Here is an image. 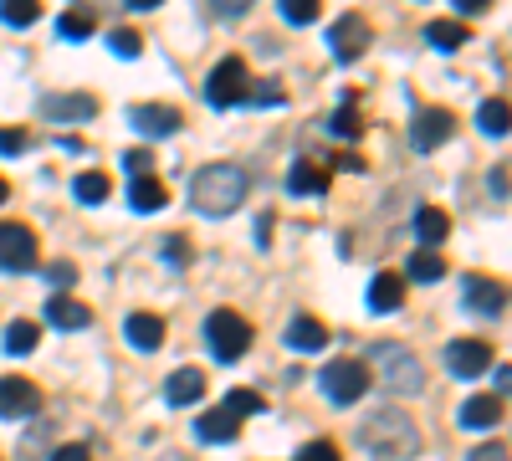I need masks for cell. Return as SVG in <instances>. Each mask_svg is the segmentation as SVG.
<instances>
[{
	"instance_id": "cell-5",
	"label": "cell",
	"mask_w": 512,
	"mask_h": 461,
	"mask_svg": "<svg viewBox=\"0 0 512 461\" xmlns=\"http://www.w3.org/2000/svg\"><path fill=\"white\" fill-rule=\"evenodd\" d=\"M205 98H210V108H236V103H246V98H251V72H246V62H241V57H221L216 72L205 77Z\"/></svg>"
},
{
	"instance_id": "cell-44",
	"label": "cell",
	"mask_w": 512,
	"mask_h": 461,
	"mask_svg": "<svg viewBox=\"0 0 512 461\" xmlns=\"http://www.w3.org/2000/svg\"><path fill=\"white\" fill-rule=\"evenodd\" d=\"M256 246H262V251L272 246V216H262V221H256Z\"/></svg>"
},
{
	"instance_id": "cell-28",
	"label": "cell",
	"mask_w": 512,
	"mask_h": 461,
	"mask_svg": "<svg viewBox=\"0 0 512 461\" xmlns=\"http://www.w3.org/2000/svg\"><path fill=\"white\" fill-rule=\"evenodd\" d=\"M328 129H333L338 139H359V134H364V118H359V108H354V93L344 98V108L328 118Z\"/></svg>"
},
{
	"instance_id": "cell-29",
	"label": "cell",
	"mask_w": 512,
	"mask_h": 461,
	"mask_svg": "<svg viewBox=\"0 0 512 461\" xmlns=\"http://www.w3.org/2000/svg\"><path fill=\"white\" fill-rule=\"evenodd\" d=\"M93 26H98V16L88 11V6H72L62 21H57V31L67 36V41H82V36H93Z\"/></svg>"
},
{
	"instance_id": "cell-39",
	"label": "cell",
	"mask_w": 512,
	"mask_h": 461,
	"mask_svg": "<svg viewBox=\"0 0 512 461\" xmlns=\"http://www.w3.org/2000/svg\"><path fill=\"white\" fill-rule=\"evenodd\" d=\"M164 257L175 262V267H190V241H185V236H169V241H164Z\"/></svg>"
},
{
	"instance_id": "cell-46",
	"label": "cell",
	"mask_w": 512,
	"mask_h": 461,
	"mask_svg": "<svg viewBox=\"0 0 512 461\" xmlns=\"http://www.w3.org/2000/svg\"><path fill=\"white\" fill-rule=\"evenodd\" d=\"M52 282L67 287V282H72V262H57V267H52Z\"/></svg>"
},
{
	"instance_id": "cell-25",
	"label": "cell",
	"mask_w": 512,
	"mask_h": 461,
	"mask_svg": "<svg viewBox=\"0 0 512 461\" xmlns=\"http://www.w3.org/2000/svg\"><path fill=\"white\" fill-rule=\"evenodd\" d=\"M108 190H113V180H108L103 170H82V175L72 180V195H77L82 205H103V200H108Z\"/></svg>"
},
{
	"instance_id": "cell-35",
	"label": "cell",
	"mask_w": 512,
	"mask_h": 461,
	"mask_svg": "<svg viewBox=\"0 0 512 461\" xmlns=\"http://www.w3.org/2000/svg\"><path fill=\"white\" fill-rule=\"evenodd\" d=\"M226 410L241 421V415H262V410H267V400L256 395V390H231V395H226Z\"/></svg>"
},
{
	"instance_id": "cell-9",
	"label": "cell",
	"mask_w": 512,
	"mask_h": 461,
	"mask_svg": "<svg viewBox=\"0 0 512 461\" xmlns=\"http://www.w3.org/2000/svg\"><path fill=\"white\" fill-rule=\"evenodd\" d=\"M446 369L456 374V380H477V374L492 369V344H482V339H451L446 344Z\"/></svg>"
},
{
	"instance_id": "cell-27",
	"label": "cell",
	"mask_w": 512,
	"mask_h": 461,
	"mask_svg": "<svg viewBox=\"0 0 512 461\" xmlns=\"http://www.w3.org/2000/svg\"><path fill=\"white\" fill-rule=\"evenodd\" d=\"M446 277V262H441V251H410V282H441Z\"/></svg>"
},
{
	"instance_id": "cell-22",
	"label": "cell",
	"mask_w": 512,
	"mask_h": 461,
	"mask_svg": "<svg viewBox=\"0 0 512 461\" xmlns=\"http://www.w3.org/2000/svg\"><path fill=\"white\" fill-rule=\"evenodd\" d=\"M415 236L425 241V251H436L451 236V216L436 211V205H420V211H415Z\"/></svg>"
},
{
	"instance_id": "cell-1",
	"label": "cell",
	"mask_w": 512,
	"mask_h": 461,
	"mask_svg": "<svg viewBox=\"0 0 512 461\" xmlns=\"http://www.w3.org/2000/svg\"><path fill=\"white\" fill-rule=\"evenodd\" d=\"M246 190H251V180H246L241 164H231V159L205 164V170H195V180H190V200H195L200 216H231V211H241Z\"/></svg>"
},
{
	"instance_id": "cell-11",
	"label": "cell",
	"mask_w": 512,
	"mask_h": 461,
	"mask_svg": "<svg viewBox=\"0 0 512 461\" xmlns=\"http://www.w3.org/2000/svg\"><path fill=\"white\" fill-rule=\"evenodd\" d=\"M451 129H456V118H451L446 108H420V118L410 123V144H415L420 154H431V149H441V144L451 139Z\"/></svg>"
},
{
	"instance_id": "cell-6",
	"label": "cell",
	"mask_w": 512,
	"mask_h": 461,
	"mask_svg": "<svg viewBox=\"0 0 512 461\" xmlns=\"http://www.w3.org/2000/svg\"><path fill=\"white\" fill-rule=\"evenodd\" d=\"M364 390H369V369H364L359 359H333V364H323V395H328L333 405H354Z\"/></svg>"
},
{
	"instance_id": "cell-37",
	"label": "cell",
	"mask_w": 512,
	"mask_h": 461,
	"mask_svg": "<svg viewBox=\"0 0 512 461\" xmlns=\"http://www.w3.org/2000/svg\"><path fill=\"white\" fill-rule=\"evenodd\" d=\"M149 164H154V154H149V149H128V154H123V170L134 175V180H139V175H149Z\"/></svg>"
},
{
	"instance_id": "cell-30",
	"label": "cell",
	"mask_w": 512,
	"mask_h": 461,
	"mask_svg": "<svg viewBox=\"0 0 512 461\" xmlns=\"http://www.w3.org/2000/svg\"><path fill=\"white\" fill-rule=\"evenodd\" d=\"M36 339H41V328H36V323H26V318H16V323L6 328V349H11L16 359H21V354H31V349H36Z\"/></svg>"
},
{
	"instance_id": "cell-49",
	"label": "cell",
	"mask_w": 512,
	"mask_h": 461,
	"mask_svg": "<svg viewBox=\"0 0 512 461\" xmlns=\"http://www.w3.org/2000/svg\"><path fill=\"white\" fill-rule=\"evenodd\" d=\"M6 200H11V185H6V180H0V205H6Z\"/></svg>"
},
{
	"instance_id": "cell-2",
	"label": "cell",
	"mask_w": 512,
	"mask_h": 461,
	"mask_svg": "<svg viewBox=\"0 0 512 461\" xmlns=\"http://www.w3.org/2000/svg\"><path fill=\"white\" fill-rule=\"evenodd\" d=\"M359 441H364V451H374L384 461H410L420 451V431H415V421H410L400 405L374 410L369 421L359 426Z\"/></svg>"
},
{
	"instance_id": "cell-20",
	"label": "cell",
	"mask_w": 512,
	"mask_h": 461,
	"mask_svg": "<svg viewBox=\"0 0 512 461\" xmlns=\"http://www.w3.org/2000/svg\"><path fill=\"white\" fill-rule=\"evenodd\" d=\"M200 395H205V369H175L169 374V385H164L169 405H195Z\"/></svg>"
},
{
	"instance_id": "cell-32",
	"label": "cell",
	"mask_w": 512,
	"mask_h": 461,
	"mask_svg": "<svg viewBox=\"0 0 512 461\" xmlns=\"http://www.w3.org/2000/svg\"><path fill=\"white\" fill-rule=\"evenodd\" d=\"M41 16V0H0V21L6 26H31Z\"/></svg>"
},
{
	"instance_id": "cell-8",
	"label": "cell",
	"mask_w": 512,
	"mask_h": 461,
	"mask_svg": "<svg viewBox=\"0 0 512 461\" xmlns=\"http://www.w3.org/2000/svg\"><path fill=\"white\" fill-rule=\"evenodd\" d=\"M36 267V231L21 221H0V272H31Z\"/></svg>"
},
{
	"instance_id": "cell-31",
	"label": "cell",
	"mask_w": 512,
	"mask_h": 461,
	"mask_svg": "<svg viewBox=\"0 0 512 461\" xmlns=\"http://www.w3.org/2000/svg\"><path fill=\"white\" fill-rule=\"evenodd\" d=\"M277 6H282V21L292 26H313L323 16V0H277Z\"/></svg>"
},
{
	"instance_id": "cell-33",
	"label": "cell",
	"mask_w": 512,
	"mask_h": 461,
	"mask_svg": "<svg viewBox=\"0 0 512 461\" xmlns=\"http://www.w3.org/2000/svg\"><path fill=\"white\" fill-rule=\"evenodd\" d=\"M477 118H482V134L502 139V134H507V98H487Z\"/></svg>"
},
{
	"instance_id": "cell-16",
	"label": "cell",
	"mask_w": 512,
	"mask_h": 461,
	"mask_svg": "<svg viewBox=\"0 0 512 461\" xmlns=\"http://www.w3.org/2000/svg\"><path fill=\"white\" fill-rule=\"evenodd\" d=\"M287 349H297V354L328 349V323H318V318H308V313H297V318L287 323Z\"/></svg>"
},
{
	"instance_id": "cell-43",
	"label": "cell",
	"mask_w": 512,
	"mask_h": 461,
	"mask_svg": "<svg viewBox=\"0 0 512 461\" xmlns=\"http://www.w3.org/2000/svg\"><path fill=\"white\" fill-rule=\"evenodd\" d=\"M251 98H256V103H282V88H277V82H262Z\"/></svg>"
},
{
	"instance_id": "cell-12",
	"label": "cell",
	"mask_w": 512,
	"mask_h": 461,
	"mask_svg": "<svg viewBox=\"0 0 512 461\" xmlns=\"http://www.w3.org/2000/svg\"><path fill=\"white\" fill-rule=\"evenodd\" d=\"M128 123L144 134V139H164V134H180V108H169V103H139L134 113H128Z\"/></svg>"
},
{
	"instance_id": "cell-21",
	"label": "cell",
	"mask_w": 512,
	"mask_h": 461,
	"mask_svg": "<svg viewBox=\"0 0 512 461\" xmlns=\"http://www.w3.org/2000/svg\"><path fill=\"white\" fill-rule=\"evenodd\" d=\"M123 333H128V344H134V349H159L164 344V318L159 313H134V318H128L123 323Z\"/></svg>"
},
{
	"instance_id": "cell-18",
	"label": "cell",
	"mask_w": 512,
	"mask_h": 461,
	"mask_svg": "<svg viewBox=\"0 0 512 461\" xmlns=\"http://www.w3.org/2000/svg\"><path fill=\"white\" fill-rule=\"evenodd\" d=\"M405 303V277L400 272H379L374 282H369V308L374 313H395Z\"/></svg>"
},
{
	"instance_id": "cell-36",
	"label": "cell",
	"mask_w": 512,
	"mask_h": 461,
	"mask_svg": "<svg viewBox=\"0 0 512 461\" xmlns=\"http://www.w3.org/2000/svg\"><path fill=\"white\" fill-rule=\"evenodd\" d=\"M292 461H344V456H338V446H333V441H308Z\"/></svg>"
},
{
	"instance_id": "cell-38",
	"label": "cell",
	"mask_w": 512,
	"mask_h": 461,
	"mask_svg": "<svg viewBox=\"0 0 512 461\" xmlns=\"http://www.w3.org/2000/svg\"><path fill=\"white\" fill-rule=\"evenodd\" d=\"M31 134L26 129H0V154H26Z\"/></svg>"
},
{
	"instance_id": "cell-41",
	"label": "cell",
	"mask_w": 512,
	"mask_h": 461,
	"mask_svg": "<svg viewBox=\"0 0 512 461\" xmlns=\"http://www.w3.org/2000/svg\"><path fill=\"white\" fill-rule=\"evenodd\" d=\"M52 461H93V451L77 441V446H57V451H52Z\"/></svg>"
},
{
	"instance_id": "cell-15",
	"label": "cell",
	"mask_w": 512,
	"mask_h": 461,
	"mask_svg": "<svg viewBox=\"0 0 512 461\" xmlns=\"http://www.w3.org/2000/svg\"><path fill=\"white\" fill-rule=\"evenodd\" d=\"M236 431H241V421L226 410V405H210L200 421H195V436L205 441V446H231L236 441Z\"/></svg>"
},
{
	"instance_id": "cell-40",
	"label": "cell",
	"mask_w": 512,
	"mask_h": 461,
	"mask_svg": "<svg viewBox=\"0 0 512 461\" xmlns=\"http://www.w3.org/2000/svg\"><path fill=\"white\" fill-rule=\"evenodd\" d=\"M472 461H507V446H502V441H487V446H472Z\"/></svg>"
},
{
	"instance_id": "cell-14",
	"label": "cell",
	"mask_w": 512,
	"mask_h": 461,
	"mask_svg": "<svg viewBox=\"0 0 512 461\" xmlns=\"http://www.w3.org/2000/svg\"><path fill=\"white\" fill-rule=\"evenodd\" d=\"M461 287H466V308L482 313V318H497V313L507 308V287H502L497 277H477V272H472Z\"/></svg>"
},
{
	"instance_id": "cell-48",
	"label": "cell",
	"mask_w": 512,
	"mask_h": 461,
	"mask_svg": "<svg viewBox=\"0 0 512 461\" xmlns=\"http://www.w3.org/2000/svg\"><path fill=\"white\" fill-rule=\"evenodd\" d=\"M134 11H154V6H164V0H128Z\"/></svg>"
},
{
	"instance_id": "cell-26",
	"label": "cell",
	"mask_w": 512,
	"mask_h": 461,
	"mask_svg": "<svg viewBox=\"0 0 512 461\" xmlns=\"http://www.w3.org/2000/svg\"><path fill=\"white\" fill-rule=\"evenodd\" d=\"M466 36H472V31H466L461 21H431V26H425V41H431L436 52H456V47H466Z\"/></svg>"
},
{
	"instance_id": "cell-47",
	"label": "cell",
	"mask_w": 512,
	"mask_h": 461,
	"mask_svg": "<svg viewBox=\"0 0 512 461\" xmlns=\"http://www.w3.org/2000/svg\"><path fill=\"white\" fill-rule=\"evenodd\" d=\"M492 195H497V200H507V170H497V175H492Z\"/></svg>"
},
{
	"instance_id": "cell-34",
	"label": "cell",
	"mask_w": 512,
	"mask_h": 461,
	"mask_svg": "<svg viewBox=\"0 0 512 461\" xmlns=\"http://www.w3.org/2000/svg\"><path fill=\"white\" fill-rule=\"evenodd\" d=\"M108 47H113L118 57H139V52H144V36H139L134 26H113V31H108Z\"/></svg>"
},
{
	"instance_id": "cell-23",
	"label": "cell",
	"mask_w": 512,
	"mask_h": 461,
	"mask_svg": "<svg viewBox=\"0 0 512 461\" xmlns=\"http://www.w3.org/2000/svg\"><path fill=\"white\" fill-rule=\"evenodd\" d=\"M47 323H52V328H67V333H72V328H88V323H93V313L82 308L77 298H67V292H57V298L47 303Z\"/></svg>"
},
{
	"instance_id": "cell-17",
	"label": "cell",
	"mask_w": 512,
	"mask_h": 461,
	"mask_svg": "<svg viewBox=\"0 0 512 461\" xmlns=\"http://www.w3.org/2000/svg\"><path fill=\"white\" fill-rule=\"evenodd\" d=\"M502 421V395H472L461 405V426L466 431H492Z\"/></svg>"
},
{
	"instance_id": "cell-7",
	"label": "cell",
	"mask_w": 512,
	"mask_h": 461,
	"mask_svg": "<svg viewBox=\"0 0 512 461\" xmlns=\"http://www.w3.org/2000/svg\"><path fill=\"white\" fill-rule=\"evenodd\" d=\"M369 41H374V31H369V21H364L359 11H344V16L328 26V52H333L338 62H359V57L369 52Z\"/></svg>"
},
{
	"instance_id": "cell-10",
	"label": "cell",
	"mask_w": 512,
	"mask_h": 461,
	"mask_svg": "<svg viewBox=\"0 0 512 461\" xmlns=\"http://www.w3.org/2000/svg\"><path fill=\"white\" fill-rule=\"evenodd\" d=\"M36 410H41V390L31 380H21V374H6V380H0V415H6V421H26Z\"/></svg>"
},
{
	"instance_id": "cell-3",
	"label": "cell",
	"mask_w": 512,
	"mask_h": 461,
	"mask_svg": "<svg viewBox=\"0 0 512 461\" xmlns=\"http://www.w3.org/2000/svg\"><path fill=\"white\" fill-rule=\"evenodd\" d=\"M369 364H374V380L390 395H420L425 390V369H420V359L405 344H374Z\"/></svg>"
},
{
	"instance_id": "cell-4",
	"label": "cell",
	"mask_w": 512,
	"mask_h": 461,
	"mask_svg": "<svg viewBox=\"0 0 512 461\" xmlns=\"http://www.w3.org/2000/svg\"><path fill=\"white\" fill-rule=\"evenodd\" d=\"M205 344H210V354H216V364H236L251 349V323L236 308H216L205 318Z\"/></svg>"
},
{
	"instance_id": "cell-19",
	"label": "cell",
	"mask_w": 512,
	"mask_h": 461,
	"mask_svg": "<svg viewBox=\"0 0 512 461\" xmlns=\"http://www.w3.org/2000/svg\"><path fill=\"white\" fill-rule=\"evenodd\" d=\"M287 190L292 195H323L328 190V170L318 159H297L292 170H287Z\"/></svg>"
},
{
	"instance_id": "cell-24",
	"label": "cell",
	"mask_w": 512,
	"mask_h": 461,
	"mask_svg": "<svg viewBox=\"0 0 512 461\" xmlns=\"http://www.w3.org/2000/svg\"><path fill=\"white\" fill-rule=\"evenodd\" d=\"M164 200H169V190H164V180H154V175H139L134 185H128V205H134L139 216H154Z\"/></svg>"
},
{
	"instance_id": "cell-13",
	"label": "cell",
	"mask_w": 512,
	"mask_h": 461,
	"mask_svg": "<svg viewBox=\"0 0 512 461\" xmlns=\"http://www.w3.org/2000/svg\"><path fill=\"white\" fill-rule=\"evenodd\" d=\"M98 113L93 93H47L41 98V118H57V123H88Z\"/></svg>"
},
{
	"instance_id": "cell-45",
	"label": "cell",
	"mask_w": 512,
	"mask_h": 461,
	"mask_svg": "<svg viewBox=\"0 0 512 461\" xmlns=\"http://www.w3.org/2000/svg\"><path fill=\"white\" fill-rule=\"evenodd\" d=\"M492 0H456V11H466V16H477V11H487Z\"/></svg>"
},
{
	"instance_id": "cell-42",
	"label": "cell",
	"mask_w": 512,
	"mask_h": 461,
	"mask_svg": "<svg viewBox=\"0 0 512 461\" xmlns=\"http://www.w3.org/2000/svg\"><path fill=\"white\" fill-rule=\"evenodd\" d=\"M210 11L216 16H241V11H251V0H210Z\"/></svg>"
}]
</instances>
